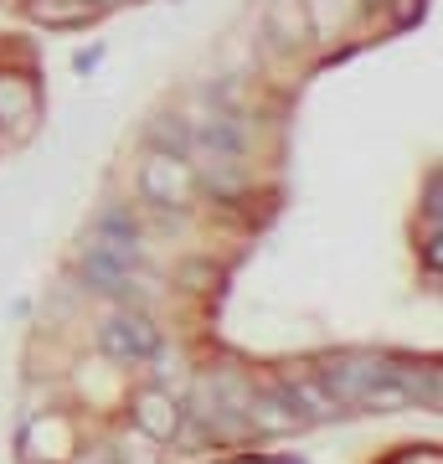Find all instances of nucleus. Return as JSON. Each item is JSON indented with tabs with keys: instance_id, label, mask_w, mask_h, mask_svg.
Returning a JSON list of instances; mask_svg holds the SVG:
<instances>
[{
	"instance_id": "obj_1",
	"label": "nucleus",
	"mask_w": 443,
	"mask_h": 464,
	"mask_svg": "<svg viewBox=\"0 0 443 464\" xmlns=\"http://www.w3.org/2000/svg\"><path fill=\"white\" fill-rule=\"evenodd\" d=\"M314 366V377H320V387L330 392V402L341 408L345 418L361 413V398L377 387L381 377H387V351H330V356H320Z\"/></svg>"
},
{
	"instance_id": "obj_2",
	"label": "nucleus",
	"mask_w": 443,
	"mask_h": 464,
	"mask_svg": "<svg viewBox=\"0 0 443 464\" xmlns=\"http://www.w3.org/2000/svg\"><path fill=\"white\" fill-rule=\"evenodd\" d=\"M99 356L109 366H149V356L165 346V331L155 325L149 310H134V304H119L99 320Z\"/></svg>"
},
{
	"instance_id": "obj_3",
	"label": "nucleus",
	"mask_w": 443,
	"mask_h": 464,
	"mask_svg": "<svg viewBox=\"0 0 443 464\" xmlns=\"http://www.w3.org/2000/svg\"><path fill=\"white\" fill-rule=\"evenodd\" d=\"M197 191H201L197 166L186 155H160V150L145 155V166H140V197H145V207H155L165 217H181L197 201Z\"/></svg>"
},
{
	"instance_id": "obj_4",
	"label": "nucleus",
	"mask_w": 443,
	"mask_h": 464,
	"mask_svg": "<svg viewBox=\"0 0 443 464\" xmlns=\"http://www.w3.org/2000/svg\"><path fill=\"white\" fill-rule=\"evenodd\" d=\"M124 423L160 449L176 444V433H181V398L170 387H160V382H140L124 398Z\"/></svg>"
},
{
	"instance_id": "obj_5",
	"label": "nucleus",
	"mask_w": 443,
	"mask_h": 464,
	"mask_svg": "<svg viewBox=\"0 0 443 464\" xmlns=\"http://www.w3.org/2000/svg\"><path fill=\"white\" fill-rule=\"evenodd\" d=\"M268 387L289 402V413H294L304 429H310V423H335V418H345L341 408L330 402V392L320 387L314 366H304V372H299V366H284V372H274V377H268Z\"/></svg>"
},
{
	"instance_id": "obj_6",
	"label": "nucleus",
	"mask_w": 443,
	"mask_h": 464,
	"mask_svg": "<svg viewBox=\"0 0 443 464\" xmlns=\"http://www.w3.org/2000/svg\"><path fill=\"white\" fill-rule=\"evenodd\" d=\"M387 377L402 387V398L408 408H428V413H438L443 408V372L433 356H402V351H387Z\"/></svg>"
},
{
	"instance_id": "obj_7",
	"label": "nucleus",
	"mask_w": 443,
	"mask_h": 464,
	"mask_svg": "<svg viewBox=\"0 0 443 464\" xmlns=\"http://www.w3.org/2000/svg\"><path fill=\"white\" fill-rule=\"evenodd\" d=\"M42 124V88L32 72H0V130H16L21 140Z\"/></svg>"
},
{
	"instance_id": "obj_8",
	"label": "nucleus",
	"mask_w": 443,
	"mask_h": 464,
	"mask_svg": "<svg viewBox=\"0 0 443 464\" xmlns=\"http://www.w3.org/2000/svg\"><path fill=\"white\" fill-rule=\"evenodd\" d=\"M263 36L279 52L310 47L314 32H310V16H304V0H268V5H263Z\"/></svg>"
},
{
	"instance_id": "obj_9",
	"label": "nucleus",
	"mask_w": 443,
	"mask_h": 464,
	"mask_svg": "<svg viewBox=\"0 0 443 464\" xmlns=\"http://www.w3.org/2000/svg\"><path fill=\"white\" fill-rule=\"evenodd\" d=\"M26 16L36 26H57V32H78L88 21H99L103 11L99 5H88V0H26Z\"/></svg>"
},
{
	"instance_id": "obj_10",
	"label": "nucleus",
	"mask_w": 443,
	"mask_h": 464,
	"mask_svg": "<svg viewBox=\"0 0 443 464\" xmlns=\"http://www.w3.org/2000/svg\"><path fill=\"white\" fill-rule=\"evenodd\" d=\"M145 150H160V155H191V119L186 114H155L145 124Z\"/></svg>"
},
{
	"instance_id": "obj_11",
	"label": "nucleus",
	"mask_w": 443,
	"mask_h": 464,
	"mask_svg": "<svg viewBox=\"0 0 443 464\" xmlns=\"http://www.w3.org/2000/svg\"><path fill=\"white\" fill-rule=\"evenodd\" d=\"M109 444H114V459L119 464H165L160 444H149L145 433H134L130 423H124L119 433H109Z\"/></svg>"
},
{
	"instance_id": "obj_12",
	"label": "nucleus",
	"mask_w": 443,
	"mask_h": 464,
	"mask_svg": "<svg viewBox=\"0 0 443 464\" xmlns=\"http://www.w3.org/2000/svg\"><path fill=\"white\" fill-rule=\"evenodd\" d=\"M217 284H222V268L212 258H186V264H176V289H186V295H212Z\"/></svg>"
},
{
	"instance_id": "obj_13",
	"label": "nucleus",
	"mask_w": 443,
	"mask_h": 464,
	"mask_svg": "<svg viewBox=\"0 0 443 464\" xmlns=\"http://www.w3.org/2000/svg\"><path fill=\"white\" fill-rule=\"evenodd\" d=\"M67 464H119V459H114V444H109V433H93V439H82L78 454H72Z\"/></svg>"
},
{
	"instance_id": "obj_14",
	"label": "nucleus",
	"mask_w": 443,
	"mask_h": 464,
	"mask_svg": "<svg viewBox=\"0 0 443 464\" xmlns=\"http://www.w3.org/2000/svg\"><path fill=\"white\" fill-rule=\"evenodd\" d=\"M381 464H443V459H438V444H408V449H392Z\"/></svg>"
},
{
	"instance_id": "obj_15",
	"label": "nucleus",
	"mask_w": 443,
	"mask_h": 464,
	"mask_svg": "<svg viewBox=\"0 0 443 464\" xmlns=\"http://www.w3.org/2000/svg\"><path fill=\"white\" fill-rule=\"evenodd\" d=\"M237 464H304L294 454H237Z\"/></svg>"
},
{
	"instance_id": "obj_16",
	"label": "nucleus",
	"mask_w": 443,
	"mask_h": 464,
	"mask_svg": "<svg viewBox=\"0 0 443 464\" xmlns=\"http://www.w3.org/2000/svg\"><path fill=\"white\" fill-rule=\"evenodd\" d=\"M99 63H103V47H82L78 57H72V67H78V72H93Z\"/></svg>"
},
{
	"instance_id": "obj_17",
	"label": "nucleus",
	"mask_w": 443,
	"mask_h": 464,
	"mask_svg": "<svg viewBox=\"0 0 443 464\" xmlns=\"http://www.w3.org/2000/svg\"><path fill=\"white\" fill-rule=\"evenodd\" d=\"M88 5H99V11H109V5H119V0H88Z\"/></svg>"
},
{
	"instance_id": "obj_18",
	"label": "nucleus",
	"mask_w": 443,
	"mask_h": 464,
	"mask_svg": "<svg viewBox=\"0 0 443 464\" xmlns=\"http://www.w3.org/2000/svg\"><path fill=\"white\" fill-rule=\"evenodd\" d=\"M207 464H237V459H207Z\"/></svg>"
}]
</instances>
